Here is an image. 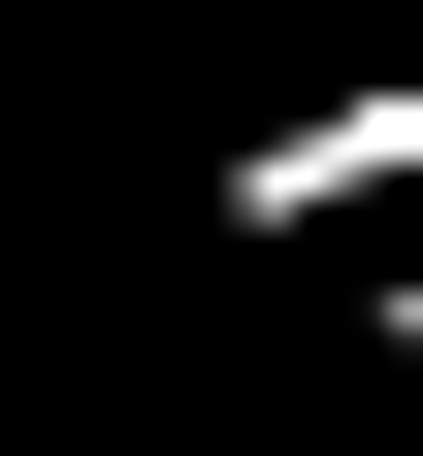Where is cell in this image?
I'll use <instances>...</instances> for the list:
<instances>
[{
	"mask_svg": "<svg viewBox=\"0 0 423 456\" xmlns=\"http://www.w3.org/2000/svg\"><path fill=\"white\" fill-rule=\"evenodd\" d=\"M228 228H293V261H326V228H423V33L326 66L293 131H228Z\"/></svg>",
	"mask_w": 423,
	"mask_h": 456,
	"instance_id": "obj_1",
	"label": "cell"
},
{
	"mask_svg": "<svg viewBox=\"0 0 423 456\" xmlns=\"http://www.w3.org/2000/svg\"><path fill=\"white\" fill-rule=\"evenodd\" d=\"M391 391H423V261H391Z\"/></svg>",
	"mask_w": 423,
	"mask_h": 456,
	"instance_id": "obj_2",
	"label": "cell"
}]
</instances>
